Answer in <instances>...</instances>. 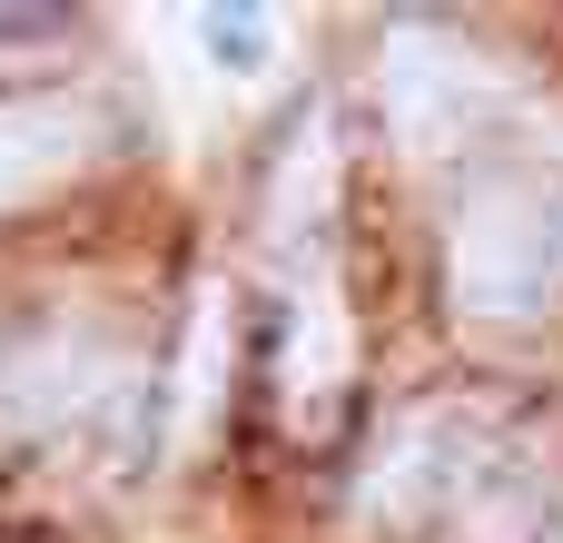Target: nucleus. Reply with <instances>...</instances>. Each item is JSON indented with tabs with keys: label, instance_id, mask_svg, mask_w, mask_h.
<instances>
[{
	"label": "nucleus",
	"instance_id": "obj_1",
	"mask_svg": "<svg viewBox=\"0 0 563 543\" xmlns=\"http://www.w3.org/2000/svg\"><path fill=\"white\" fill-rule=\"evenodd\" d=\"M465 317H544L563 307V178H505L455 218L445 247Z\"/></svg>",
	"mask_w": 563,
	"mask_h": 543
},
{
	"label": "nucleus",
	"instance_id": "obj_2",
	"mask_svg": "<svg viewBox=\"0 0 563 543\" xmlns=\"http://www.w3.org/2000/svg\"><path fill=\"white\" fill-rule=\"evenodd\" d=\"M376 99H386L396 138H406L416 158H435V148L475 138V129L505 109V79H495V59H485V49H455V40L396 30V40H386V59H376Z\"/></svg>",
	"mask_w": 563,
	"mask_h": 543
},
{
	"label": "nucleus",
	"instance_id": "obj_3",
	"mask_svg": "<svg viewBox=\"0 0 563 543\" xmlns=\"http://www.w3.org/2000/svg\"><path fill=\"white\" fill-rule=\"evenodd\" d=\"M89 396H109V346L99 336H30L0 356V435H59Z\"/></svg>",
	"mask_w": 563,
	"mask_h": 543
},
{
	"label": "nucleus",
	"instance_id": "obj_4",
	"mask_svg": "<svg viewBox=\"0 0 563 543\" xmlns=\"http://www.w3.org/2000/svg\"><path fill=\"white\" fill-rule=\"evenodd\" d=\"M445 435H465V415H445V406L406 415V425L376 445V465H366V485H356V514H366V524H416V514L455 485V465H465Z\"/></svg>",
	"mask_w": 563,
	"mask_h": 543
},
{
	"label": "nucleus",
	"instance_id": "obj_5",
	"mask_svg": "<svg viewBox=\"0 0 563 543\" xmlns=\"http://www.w3.org/2000/svg\"><path fill=\"white\" fill-rule=\"evenodd\" d=\"M89 109L79 99H0V208L59 188L79 158H89Z\"/></svg>",
	"mask_w": 563,
	"mask_h": 543
},
{
	"label": "nucleus",
	"instance_id": "obj_6",
	"mask_svg": "<svg viewBox=\"0 0 563 543\" xmlns=\"http://www.w3.org/2000/svg\"><path fill=\"white\" fill-rule=\"evenodd\" d=\"M188 40L208 49V69L228 89H267L287 69V20L277 10H188Z\"/></svg>",
	"mask_w": 563,
	"mask_h": 543
},
{
	"label": "nucleus",
	"instance_id": "obj_7",
	"mask_svg": "<svg viewBox=\"0 0 563 543\" xmlns=\"http://www.w3.org/2000/svg\"><path fill=\"white\" fill-rule=\"evenodd\" d=\"M336 376H346V307H336L327 277H307V297H297V317H287V396L317 406Z\"/></svg>",
	"mask_w": 563,
	"mask_h": 543
},
{
	"label": "nucleus",
	"instance_id": "obj_8",
	"mask_svg": "<svg viewBox=\"0 0 563 543\" xmlns=\"http://www.w3.org/2000/svg\"><path fill=\"white\" fill-rule=\"evenodd\" d=\"M218 386H228V287H208V297H198V317H188V356H178V415H168V445H178V455L198 445V425H208Z\"/></svg>",
	"mask_w": 563,
	"mask_h": 543
},
{
	"label": "nucleus",
	"instance_id": "obj_9",
	"mask_svg": "<svg viewBox=\"0 0 563 543\" xmlns=\"http://www.w3.org/2000/svg\"><path fill=\"white\" fill-rule=\"evenodd\" d=\"M327 188H336V138H327V119H307V138L287 148V178H277V228L287 237L317 228L327 218Z\"/></svg>",
	"mask_w": 563,
	"mask_h": 543
}]
</instances>
